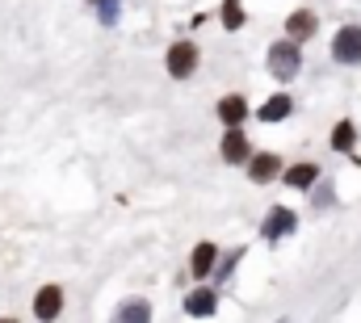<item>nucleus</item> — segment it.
I'll use <instances>...</instances> for the list:
<instances>
[{
	"label": "nucleus",
	"instance_id": "nucleus-7",
	"mask_svg": "<svg viewBox=\"0 0 361 323\" xmlns=\"http://www.w3.org/2000/svg\"><path fill=\"white\" fill-rule=\"evenodd\" d=\"M223 160L227 164H248V139H244V130L240 126H231L227 135H223Z\"/></svg>",
	"mask_w": 361,
	"mask_h": 323
},
{
	"label": "nucleus",
	"instance_id": "nucleus-3",
	"mask_svg": "<svg viewBox=\"0 0 361 323\" xmlns=\"http://www.w3.org/2000/svg\"><path fill=\"white\" fill-rule=\"evenodd\" d=\"M315 30H319V17H315L311 8H294V13L286 17V34H290V42H307V38H315Z\"/></svg>",
	"mask_w": 361,
	"mask_h": 323
},
{
	"label": "nucleus",
	"instance_id": "nucleus-12",
	"mask_svg": "<svg viewBox=\"0 0 361 323\" xmlns=\"http://www.w3.org/2000/svg\"><path fill=\"white\" fill-rule=\"evenodd\" d=\"M277 172H281V160L269 156V152H261V156L248 160V176H252V181H273Z\"/></svg>",
	"mask_w": 361,
	"mask_h": 323
},
{
	"label": "nucleus",
	"instance_id": "nucleus-9",
	"mask_svg": "<svg viewBox=\"0 0 361 323\" xmlns=\"http://www.w3.org/2000/svg\"><path fill=\"white\" fill-rule=\"evenodd\" d=\"M114 323H152V307L143 298H126L118 311H114Z\"/></svg>",
	"mask_w": 361,
	"mask_h": 323
},
{
	"label": "nucleus",
	"instance_id": "nucleus-16",
	"mask_svg": "<svg viewBox=\"0 0 361 323\" xmlns=\"http://www.w3.org/2000/svg\"><path fill=\"white\" fill-rule=\"evenodd\" d=\"M223 25H227V30H240V25H244V8H240V0H223Z\"/></svg>",
	"mask_w": 361,
	"mask_h": 323
},
{
	"label": "nucleus",
	"instance_id": "nucleus-19",
	"mask_svg": "<svg viewBox=\"0 0 361 323\" xmlns=\"http://www.w3.org/2000/svg\"><path fill=\"white\" fill-rule=\"evenodd\" d=\"M277 323H290V319H277Z\"/></svg>",
	"mask_w": 361,
	"mask_h": 323
},
{
	"label": "nucleus",
	"instance_id": "nucleus-2",
	"mask_svg": "<svg viewBox=\"0 0 361 323\" xmlns=\"http://www.w3.org/2000/svg\"><path fill=\"white\" fill-rule=\"evenodd\" d=\"M332 59H336V63H345V68L361 63V30H357V25H345V30L332 38Z\"/></svg>",
	"mask_w": 361,
	"mask_h": 323
},
{
	"label": "nucleus",
	"instance_id": "nucleus-11",
	"mask_svg": "<svg viewBox=\"0 0 361 323\" xmlns=\"http://www.w3.org/2000/svg\"><path fill=\"white\" fill-rule=\"evenodd\" d=\"M214 307H219L214 290H193V294L185 298V311H189L193 319H206V315H214Z\"/></svg>",
	"mask_w": 361,
	"mask_h": 323
},
{
	"label": "nucleus",
	"instance_id": "nucleus-15",
	"mask_svg": "<svg viewBox=\"0 0 361 323\" xmlns=\"http://www.w3.org/2000/svg\"><path fill=\"white\" fill-rule=\"evenodd\" d=\"M353 143H357V126L353 122H336L332 126V147L336 152H353Z\"/></svg>",
	"mask_w": 361,
	"mask_h": 323
},
{
	"label": "nucleus",
	"instance_id": "nucleus-4",
	"mask_svg": "<svg viewBox=\"0 0 361 323\" xmlns=\"http://www.w3.org/2000/svg\"><path fill=\"white\" fill-rule=\"evenodd\" d=\"M193 68H197V47L193 42H177L169 51V76L185 80V76H193Z\"/></svg>",
	"mask_w": 361,
	"mask_h": 323
},
{
	"label": "nucleus",
	"instance_id": "nucleus-18",
	"mask_svg": "<svg viewBox=\"0 0 361 323\" xmlns=\"http://www.w3.org/2000/svg\"><path fill=\"white\" fill-rule=\"evenodd\" d=\"M0 323H17V319H0Z\"/></svg>",
	"mask_w": 361,
	"mask_h": 323
},
{
	"label": "nucleus",
	"instance_id": "nucleus-1",
	"mask_svg": "<svg viewBox=\"0 0 361 323\" xmlns=\"http://www.w3.org/2000/svg\"><path fill=\"white\" fill-rule=\"evenodd\" d=\"M298 42H290V38H281V42H273L269 47V72L277 76V80H294L298 76Z\"/></svg>",
	"mask_w": 361,
	"mask_h": 323
},
{
	"label": "nucleus",
	"instance_id": "nucleus-13",
	"mask_svg": "<svg viewBox=\"0 0 361 323\" xmlns=\"http://www.w3.org/2000/svg\"><path fill=\"white\" fill-rule=\"evenodd\" d=\"M319 181V164H294L290 172H286V185L290 189H307V185H315Z\"/></svg>",
	"mask_w": 361,
	"mask_h": 323
},
{
	"label": "nucleus",
	"instance_id": "nucleus-14",
	"mask_svg": "<svg viewBox=\"0 0 361 323\" xmlns=\"http://www.w3.org/2000/svg\"><path fill=\"white\" fill-rule=\"evenodd\" d=\"M290 109H294V101H290V97H269V101L261 105V122H286V118H290Z\"/></svg>",
	"mask_w": 361,
	"mask_h": 323
},
{
	"label": "nucleus",
	"instance_id": "nucleus-5",
	"mask_svg": "<svg viewBox=\"0 0 361 323\" xmlns=\"http://www.w3.org/2000/svg\"><path fill=\"white\" fill-rule=\"evenodd\" d=\"M59 311H63V290H59V286H42V290L34 294V315L42 323H51Z\"/></svg>",
	"mask_w": 361,
	"mask_h": 323
},
{
	"label": "nucleus",
	"instance_id": "nucleus-6",
	"mask_svg": "<svg viewBox=\"0 0 361 323\" xmlns=\"http://www.w3.org/2000/svg\"><path fill=\"white\" fill-rule=\"evenodd\" d=\"M298 227V219H294V210H286V206H277V210H269V219H265V240H281V236H290Z\"/></svg>",
	"mask_w": 361,
	"mask_h": 323
},
{
	"label": "nucleus",
	"instance_id": "nucleus-8",
	"mask_svg": "<svg viewBox=\"0 0 361 323\" xmlns=\"http://www.w3.org/2000/svg\"><path fill=\"white\" fill-rule=\"evenodd\" d=\"M214 264H219V248H214V243H197L193 256H189V273H193V277H210Z\"/></svg>",
	"mask_w": 361,
	"mask_h": 323
},
{
	"label": "nucleus",
	"instance_id": "nucleus-17",
	"mask_svg": "<svg viewBox=\"0 0 361 323\" xmlns=\"http://www.w3.org/2000/svg\"><path fill=\"white\" fill-rule=\"evenodd\" d=\"M118 13H122V4H118V0H101V25H114V21H118Z\"/></svg>",
	"mask_w": 361,
	"mask_h": 323
},
{
	"label": "nucleus",
	"instance_id": "nucleus-10",
	"mask_svg": "<svg viewBox=\"0 0 361 323\" xmlns=\"http://www.w3.org/2000/svg\"><path fill=\"white\" fill-rule=\"evenodd\" d=\"M219 118H223L227 126H240V122L248 118V101H244L240 92H231V97H223V101H219Z\"/></svg>",
	"mask_w": 361,
	"mask_h": 323
}]
</instances>
